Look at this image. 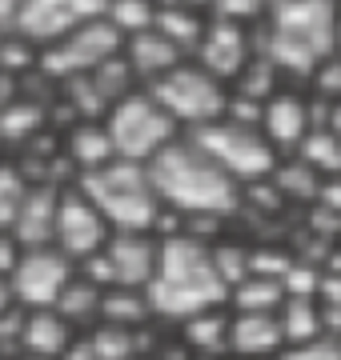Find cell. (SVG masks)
<instances>
[{
  "label": "cell",
  "instance_id": "cell-1",
  "mask_svg": "<svg viewBox=\"0 0 341 360\" xmlns=\"http://www.w3.org/2000/svg\"><path fill=\"white\" fill-rule=\"evenodd\" d=\"M153 193L169 212L193 220V217H237L241 212V184L229 172L213 165L197 144L181 136V141L165 148V153L149 165Z\"/></svg>",
  "mask_w": 341,
  "mask_h": 360
},
{
  "label": "cell",
  "instance_id": "cell-2",
  "mask_svg": "<svg viewBox=\"0 0 341 360\" xmlns=\"http://www.w3.org/2000/svg\"><path fill=\"white\" fill-rule=\"evenodd\" d=\"M157 324H185L213 309H229V288L213 269L209 248L193 236L161 240V264L149 284Z\"/></svg>",
  "mask_w": 341,
  "mask_h": 360
},
{
  "label": "cell",
  "instance_id": "cell-3",
  "mask_svg": "<svg viewBox=\"0 0 341 360\" xmlns=\"http://www.w3.org/2000/svg\"><path fill=\"white\" fill-rule=\"evenodd\" d=\"M77 188L105 212L113 232H153L161 212H165V205L153 193L149 168L129 165V160H113L101 172L80 176Z\"/></svg>",
  "mask_w": 341,
  "mask_h": 360
},
{
  "label": "cell",
  "instance_id": "cell-4",
  "mask_svg": "<svg viewBox=\"0 0 341 360\" xmlns=\"http://www.w3.org/2000/svg\"><path fill=\"white\" fill-rule=\"evenodd\" d=\"M105 124H108V136H113V148H117V160L144 165V168L185 136L177 129V120L153 101L149 89L132 92L129 101L113 104V112L105 116Z\"/></svg>",
  "mask_w": 341,
  "mask_h": 360
},
{
  "label": "cell",
  "instance_id": "cell-5",
  "mask_svg": "<svg viewBox=\"0 0 341 360\" xmlns=\"http://www.w3.org/2000/svg\"><path fill=\"white\" fill-rule=\"evenodd\" d=\"M149 92L177 120L181 132H197L205 124H217V120H225V108H229V84L209 77L197 60H185L181 68H173L169 77H161Z\"/></svg>",
  "mask_w": 341,
  "mask_h": 360
},
{
  "label": "cell",
  "instance_id": "cell-6",
  "mask_svg": "<svg viewBox=\"0 0 341 360\" xmlns=\"http://www.w3.org/2000/svg\"><path fill=\"white\" fill-rule=\"evenodd\" d=\"M185 136L197 144L201 153L209 156L221 172H229L241 188L269 180L273 176V168H277V160H281L257 129H241V124H229V120L205 124V129L185 132Z\"/></svg>",
  "mask_w": 341,
  "mask_h": 360
},
{
  "label": "cell",
  "instance_id": "cell-7",
  "mask_svg": "<svg viewBox=\"0 0 341 360\" xmlns=\"http://www.w3.org/2000/svg\"><path fill=\"white\" fill-rule=\"evenodd\" d=\"M120 49H125V37L108 25V16L85 20L61 44L40 52V77L49 80V84H68V80H77V77H92L101 65L120 56Z\"/></svg>",
  "mask_w": 341,
  "mask_h": 360
},
{
  "label": "cell",
  "instance_id": "cell-8",
  "mask_svg": "<svg viewBox=\"0 0 341 360\" xmlns=\"http://www.w3.org/2000/svg\"><path fill=\"white\" fill-rule=\"evenodd\" d=\"M113 240V224L105 220V212L92 205L89 196L80 193L77 184L61 193V208H56V232H53V248L65 252L73 264L101 257Z\"/></svg>",
  "mask_w": 341,
  "mask_h": 360
},
{
  "label": "cell",
  "instance_id": "cell-9",
  "mask_svg": "<svg viewBox=\"0 0 341 360\" xmlns=\"http://www.w3.org/2000/svg\"><path fill=\"white\" fill-rule=\"evenodd\" d=\"M73 276H77V264L65 252H56V248H28V252H20L8 281H13L16 304L25 312H40V309H56V300L65 296Z\"/></svg>",
  "mask_w": 341,
  "mask_h": 360
},
{
  "label": "cell",
  "instance_id": "cell-10",
  "mask_svg": "<svg viewBox=\"0 0 341 360\" xmlns=\"http://www.w3.org/2000/svg\"><path fill=\"white\" fill-rule=\"evenodd\" d=\"M337 20H341V4H333V0H269L265 28L314 49L317 56H333Z\"/></svg>",
  "mask_w": 341,
  "mask_h": 360
},
{
  "label": "cell",
  "instance_id": "cell-11",
  "mask_svg": "<svg viewBox=\"0 0 341 360\" xmlns=\"http://www.w3.org/2000/svg\"><path fill=\"white\" fill-rule=\"evenodd\" d=\"M317 129V104L314 96L297 84H285L281 92H273L265 101V112H261V136L269 141L281 160L285 156H297V148L305 144V136Z\"/></svg>",
  "mask_w": 341,
  "mask_h": 360
},
{
  "label": "cell",
  "instance_id": "cell-12",
  "mask_svg": "<svg viewBox=\"0 0 341 360\" xmlns=\"http://www.w3.org/2000/svg\"><path fill=\"white\" fill-rule=\"evenodd\" d=\"M253 56H257V28H245V25H233V20H221V16L209 13V28H205V40L201 49L193 52L209 77H217L221 84L233 89V80L245 72Z\"/></svg>",
  "mask_w": 341,
  "mask_h": 360
},
{
  "label": "cell",
  "instance_id": "cell-13",
  "mask_svg": "<svg viewBox=\"0 0 341 360\" xmlns=\"http://www.w3.org/2000/svg\"><path fill=\"white\" fill-rule=\"evenodd\" d=\"M105 257H108V269H113V288L149 292L161 264V240L153 232H113Z\"/></svg>",
  "mask_w": 341,
  "mask_h": 360
},
{
  "label": "cell",
  "instance_id": "cell-14",
  "mask_svg": "<svg viewBox=\"0 0 341 360\" xmlns=\"http://www.w3.org/2000/svg\"><path fill=\"white\" fill-rule=\"evenodd\" d=\"M80 25L73 0H20L16 13V37L28 40L32 49H53Z\"/></svg>",
  "mask_w": 341,
  "mask_h": 360
},
{
  "label": "cell",
  "instance_id": "cell-15",
  "mask_svg": "<svg viewBox=\"0 0 341 360\" xmlns=\"http://www.w3.org/2000/svg\"><path fill=\"white\" fill-rule=\"evenodd\" d=\"M61 193H65V188H53V184H32V193H28V200L20 205L16 224H13V232H8L16 245H20V252H28V248H53Z\"/></svg>",
  "mask_w": 341,
  "mask_h": 360
},
{
  "label": "cell",
  "instance_id": "cell-16",
  "mask_svg": "<svg viewBox=\"0 0 341 360\" xmlns=\"http://www.w3.org/2000/svg\"><path fill=\"white\" fill-rule=\"evenodd\" d=\"M61 153L73 165L77 176H89V172H101L117 160V148H113V136H108L105 120H77L61 132Z\"/></svg>",
  "mask_w": 341,
  "mask_h": 360
},
{
  "label": "cell",
  "instance_id": "cell-17",
  "mask_svg": "<svg viewBox=\"0 0 341 360\" xmlns=\"http://www.w3.org/2000/svg\"><path fill=\"white\" fill-rule=\"evenodd\" d=\"M120 56L129 60L132 77L141 80V89H153L161 77H169L173 68H181L189 56H185L173 40H165L157 32V28H149V32H141V37L125 40V49H120Z\"/></svg>",
  "mask_w": 341,
  "mask_h": 360
},
{
  "label": "cell",
  "instance_id": "cell-18",
  "mask_svg": "<svg viewBox=\"0 0 341 360\" xmlns=\"http://www.w3.org/2000/svg\"><path fill=\"white\" fill-rule=\"evenodd\" d=\"M77 328L61 316L56 309L25 312V333H20V356L32 360H65V352L77 340Z\"/></svg>",
  "mask_w": 341,
  "mask_h": 360
},
{
  "label": "cell",
  "instance_id": "cell-19",
  "mask_svg": "<svg viewBox=\"0 0 341 360\" xmlns=\"http://www.w3.org/2000/svg\"><path fill=\"white\" fill-rule=\"evenodd\" d=\"M285 352V333L277 316H233L229 356L237 360H277Z\"/></svg>",
  "mask_w": 341,
  "mask_h": 360
},
{
  "label": "cell",
  "instance_id": "cell-20",
  "mask_svg": "<svg viewBox=\"0 0 341 360\" xmlns=\"http://www.w3.org/2000/svg\"><path fill=\"white\" fill-rule=\"evenodd\" d=\"M153 28L193 60V52L201 49L205 28H209V4H185V0L173 4V0H165V4H157V25Z\"/></svg>",
  "mask_w": 341,
  "mask_h": 360
},
{
  "label": "cell",
  "instance_id": "cell-21",
  "mask_svg": "<svg viewBox=\"0 0 341 360\" xmlns=\"http://www.w3.org/2000/svg\"><path fill=\"white\" fill-rule=\"evenodd\" d=\"M229 324H233L229 309L201 312L193 321L177 324V340L197 360H221V356H229Z\"/></svg>",
  "mask_w": 341,
  "mask_h": 360
},
{
  "label": "cell",
  "instance_id": "cell-22",
  "mask_svg": "<svg viewBox=\"0 0 341 360\" xmlns=\"http://www.w3.org/2000/svg\"><path fill=\"white\" fill-rule=\"evenodd\" d=\"M281 304H285V288H281V281H269V276H245L237 288H229L233 316H277Z\"/></svg>",
  "mask_w": 341,
  "mask_h": 360
},
{
  "label": "cell",
  "instance_id": "cell-23",
  "mask_svg": "<svg viewBox=\"0 0 341 360\" xmlns=\"http://www.w3.org/2000/svg\"><path fill=\"white\" fill-rule=\"evenodd\" d=\"M269 180H273V188L281 193L285 205H305V208H314L317 200H321V188H326V180L317 176L309 165H302L297 156L277 160V168H273Z\"/></svg>",
  "mask_w": 341,
  "mask_h": 360
},
{
  "label": "cell",
  "instance_id": "cell-24",
  "mask_svg": "<svg viewBox=\"0 0 341 360\" xmlns=\"http://www.w3.org/2000/svg\"><path fill=\"white\" fill-rule=\"evenodd\" d=\"M101 304H105V288L89 284L85 276H73L65 296L56 300V312H61L77 333H92V328L101 324Z\"/></svg>",
  "mask_w": 341,
  "mask_h": 360
},
{
  "label": "cell",
  "instance_id": "cell-25",
  "mask_svg": "<svg viewBox=\"0 0 341 360\" xmlns=\"http://www.w3.org/2000/svg\"><path fill=\"white\" fill-rule=\"evenodd\" d=\"M49 124V112H44V101H32V96H16L13 104L0 108V141L25 148L32 136H40V129Z\"/></svg>",
  "mask_w": 341,
  "mask_h": 360
},
{
  "label": "cell",
  "instance_id": "cell-26",
  "mask_svg": "<svg viewBox=\"0 0 341 360\" xmlns=\"http://www.w3.org/2000/svg\"><path fill=\"white\" fill-rule=\"evenodd\" d=\"M101 324H117V328H132V333H141L144 324H157L149 292H141V288H108L105 304H101Z\"/></svg>",
  "mask_w": 341,
  "mask_h": 360
},
{
  "label": "cell",
  "instance_id": "cell-27",
  "mask_svg": "<svg viewBox=\"0 0 341 360\" xmlns=\"http://www.w3.org/2000/svg\"><path fill=\"white\" fill-rule=\"evenodd\" d=\"M281 333H285V348H297V345H309V340H321L326 328H321V304L317 300H285L281 312Z\"/></svg>",
  "mask_w": 341,
  "mask_h": 360
},
{
  "label": "cell",
  "instance_id": "cell-28",
  "mask_svg": "<svg viewBox=\"0 0 341 360\" xmlns=\"http://www.w3.org/2000/svg\"><path fill=\"white\" fill-rule=\"evenodd\" d=\"M297 160L309 165L321 180H341V141L329 129H314L297 148Z\"/></svg>",
  "mask_w": 341,
  "mask_h": 360
},
{
  "label": "cell",
  "instance_id": "cell-29",
  "mask_svg": "<svg viewBox=\"0 0 341 360\" xmlns=\"http://www.w3.org/2000/svg\"><path fill=\"white\" fill-rule=\"evenodd\" d=\"M32 193V176L13 160H0V232H13L16 212Z\"/></svg>",
  "mask_w": 341,
  "mask_h": 360
},
{
  "label": "cell",
  "instance_id": "cell-30",
  "mask_svg": "<svg viewBox=\"0 0 341 360\" xmlns=\"http://www.w3.org/2000/svg\"><path fill=\"white\" fill-rule=\"evenodd\" d=\"M281 80H285V77L277 72L273 60L257 52V56H253L249 65H245V72H241V77L233 80V92H237V96H249V101H261V104H265L269 96H273V92L285 89Z\"/></svg>",
  "mask_w": 341,
  "mask_h": 360
},
{
  "label": "cell",
  "instance_id": "cell-31",
  "mask_svg": "<svg viewBox=\"0 0 341 360\" xmlns=\"http://www.w3.org/2000/svg\"><path fill=\"white\" fill-rule=\"evenodd\" d=\"M108 25L125 40L141 37L157 25V0H108Z\"/></svg>",
  "mask_w": 341,
  "mask_h": 360
},
{
  "label": "cell",
  "instance_id": "cell-32",
  "mask_svg": "<svg viewBox=\"0 0 341 360\" xmlns=\"http://www.w3.org/2000/svg\"><path fill=\"white\" fill-rule=\"evenodd\" d=\"M209 257H213L217 276L225 281V288H237V284L249 276V248L233 245V240H217V245L209 248Z\"/></svg>",
  "mask_w": 341,
  "mask_h": 360
},
{
  "label": "cell",
  "instance_id": "cell-33",
  "mask_svg": "<svg viewBox=\"0 0 341 360\" xmlns=\"http://www.w3.org/2000/svg\"><path fill=\"white\" fill-rule=\"evenodd\" d=\"M297 252H289L281 245H257L249 248V276H269V281H281L289 269H293Z\"/></svg>",
  "mask_w": 341,
  "mask_h": 360
},
{
  "label": "cell",
  "instance_id": "cell-34",
  "mask_svg": "<svg viewBox=\"0 0 341 360\" xmlns=\"http://www.w3.org/2000/svg\"><path fill=\"white\" fill-rule=\"evenodd\" d=\"M309 96H314L317 104H337L341 101V60L337 56H329V60H321L314 72V80H309Z\"/></svg>",
  "mask_w": 341,
  "mask_h": 360
},
{
  "label": "cell",
  "instance_id": "cell-35",
  "mask_svg": "<svg viewBox=\"0 0 341 360\" xmlns=\"http://www.w3.org/2000/svg\"><path fill=\"white\" fill-rule=\"evenodd\" d=\"M277 360H341V340H333V336H321V340H309V345L285 348Z\"/></svg>",
  "mask_w": 341,
  "mask_h": 360
},
{
  "label": "cell",
  "instance_id": "cell-36",
  "mask_svg": "<svg viewBox=\"0 0 341 360\" xmlns=\"http://www.w3.org/2000/svg\"><path fill=\"white\" fill-rule=\"evenodd\" d=\"M20 304H16V292H13V281L8 276H0V316H8V312H16Z\"/></svg>",
  "mask_w": 341,
  "mask_h": 360
},
{
  "label": "cell",
  "instance_id": "cell-37",
  "mask_svg": "<svg viewBox=\"0 0 341 360\" xmlns=\"http://www.w3.org/2000/svg\"><path fill=\"white\" fill-rule=\"evenodd\" d=\"M321 129H329L341 141V101L337 104H326V120H321Z\"/></svg>",
  "mask_w": 341,
  "mask_h": 360
},
{
  "label": "cell",
  "instance_id": "cell-38",
  "mask_svg": "<svg viewBox=\"0 0 341 360\" xmlns=\"http://www.w3.org/2000/svg\"><path fill=\"white\" fill-rule=\"evenodd\" d=\"M333 56L341 60V20H337V37H333Z\"/></svg>",
  "mask_w": 341,
  "mask_h": 360
},
{
  "label": "cell",
  "instance_id": "cell-39",
  "mask_svg": "<svg viewBox=\"0 0 341 360\" xmlns=\"http://www.w3.org/2000/svg\"><path fill=\"white\" fill-rule=\"evenodd\" d=\"M137 360H165V356H157V352H149V356H137Z\"/></svg>",
  "mask_w": 341,
  "mask_h": 360
},
{
  "label": "cell",
  "instance_id": "cell-40",
  "mask_svg": "<svg viewBox=\"0 0 341 360\" xmlns=\"http://www.w3.org/2000/svg\"><path fill=\"white\" fill-rule=\"evenodd\" d=\"M0 40H4V37H0Z\"/></svg>",
  "mask_w": 341,
  "mask_h": 360
}]
</instances>
